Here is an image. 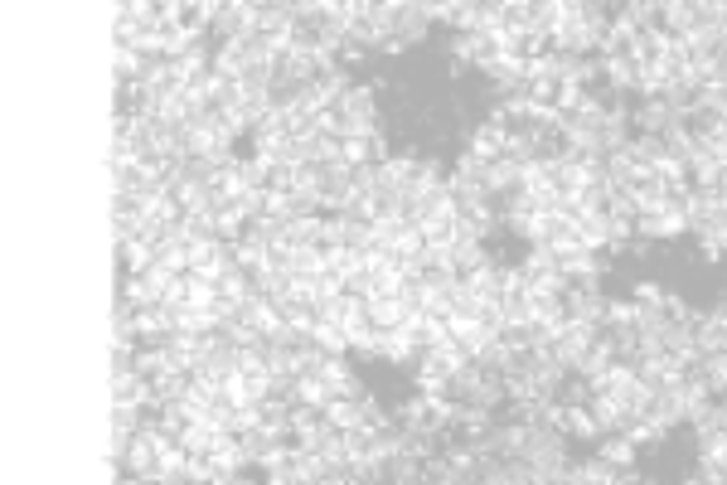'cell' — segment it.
Instances as JSON below:
<instances>
[{"label": "cell", "mask_w": 727, "mask_h": 485, "mask_svg": "<svg viewBox=\"0 0 727 485\" xmlns=\"http://www.w3.org/2000/svg\"><path fill=\"white\" fill-rule=\"evenodd\" d=\"M432 25H437V20L427 15L422 0H393V5H388V34H398L408 49L412 44H422V39L432 34Z\"/></svg>", "instance_id": "cell-1"}, {"label": "cell", "mask_w": 727, "mask_h": 485, "mask_svg": "<svg viewBox=\"0 0 727 485\" xmlns=\"http://www.w3.org/2000/svg\"><path fill=\"white\" fill-rule=\"evenodd\" d=\"M369 316H374V325H379V330H403L417 311H412L403 296H369Z\"/></svg>", "instance_id": "cell-2"}]
</instances>
